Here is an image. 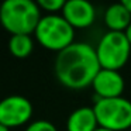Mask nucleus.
I'll list each match as a JSON object with an SVG mask.
<instances>
[{"mask_svg":"<svg viewBox=\"0 0 131 131\" xmlns=\"http://www.w3.org/2000/svg\"><path fill=\"white\" fill-rule=\"evenodd\" d=\"M55 76L65 88L80 90L93 83L102 69L96 48L88 42H73L58 52L54 63Z\"/></svg>","mask_w":131,"mask_h":131,"instance_id":"obj_1","label":"nucleus"},{"mask_svg":"<svg viewBox=\"0 0 131 131\" xmlns=\"http://www.w3.org/2000/svg\"><path fill=\"white\" fill-rule=\"evenodd\" d=\"M40 20V6L32 0H6L0 6V23L12 35H30Z\"/></svg>","mask_w":131,"mask_h":131,"instance_id":"obj_2","label":"nucleus"},{"mask_svg":"<svg viewBox=\"0 0 131 131\" xmlns=\"http://www.w3.org/2000/svg\"><path fill=\"white\" fill-rule=\"evenodd\" d=\"M37 41L49 51L61 52L73 44L75 28L58 14H47L41 17L35 28Z\"/></svg>","mask_w":131,"mask_h":131,"instance_id":"obj_3","label":"nucleus"},{"mask_svg":"<svg viewBox=\"0 0 131 131\" xmlns=\"http://www.w3.org/2000/svg\"><path fill=\"white\" fill-rule=\"evenodd\" d=\"M93 110L99 127L110 131H128L131 128V102L124 97L96 99Z\"/></svg>","mask_w":131,"mask_h":131,"instance_id":"obj_4","label":"nucleus"},{"mask_svg":"<svg viewBox=\"0 0 131 131\" xmlns=\"http://www.w3.org/2000/svg\"><path fill=\"white\" fill-rule=\"evenodd\" d=\"M96 54L102 69L120 71L130 59L131 45L124 32L108 31L100 38Z\"/></svg>","mask_w":131,"mask_h":131,"instance_id":"obj_5","label":"nucleus"},{"mask_svg":"<svg viewBox=\"0 0 131 131\" xmlns=\"http://www.w3.org/2000/svg\"><path fill=\"white\" fill-rule=\"evenodd\" d=\"M32 116V104L27 97L12 94L0 100V124L7 128L26 124Z\"/></svg>","mask_w":131,"mask_h":131,"instance_id":"obj_6","label":"nucleus"},{"mask_svg":"<svg viewBox=\"0 0 131 131\" xmlns=\"http://www.w3.org/2000/svg\"><path fill=\"white\" fill-rule=\"evenodd\" d=\"M92 86L97 99H114V97H121L125 83L123 75L118 71L100 69Z\"/></svg>","mask_w":131,"mask_h":131,"instance_id":"obj_7","label":"nucleus"},{"mask_svg":"<svg viewBox=\"0 0 131 131\" xmlns=\"http://www.w3.org/2000/svg\"><path fill=\"white\" fill-rule=\"evenodd\" d=\"M62 17L73 28H88L94 23L96 9L86 0H68L62 9Z\"/></svg>","mask_w":131,"mask_h":131,"instance_id":"obj_8","label":"nucleus"},{"mask_svg":"<svg viewBox=\"0 0 131 131\" xmlns=\"http://www.w3.org/2000/svg\"><path fill=\"white\" fill-rule=\"evenodd\" d=\"M99 127L93 107L83 106L73 110L66 121V131H94Z\"/></svg>","mask_w":131,"mask_h":131,"instance_id":"obj_9","label":"nucleus"},{"mask_svg":"<svg viewBox=\"0 0 131 131\" xmlns=\"http://www.w3.org/2000/svg\"><path fill=\"white\" fill-rule=\"evenodd\" d=\"M104 23L107 26L108 31H116V32H124L131 24V14L123 2L114 3L107 7L104 12Z\"/></svg>","mask_w":131,"mask_h":131,"instance_id":"obj_10","label":"nucleus"},{"mask_svg":"<svg viewBox=\"0 0 131 131\" xmlns=\"http://www.w3.org/2000/svg\"><path fill=\"white\" fill-rule=\"evenodd\" d=\"M34 41L30 35L17 34L12 35L9 40V49L16 58H27L32 52Z\"/></svg>","mask_w":131,"mask_h":131,"instance_id":"obj_11","label":"nucleus"},{"mask_svg":"<svg viewBox=\"0 0 131 131\" xmlns=\"http://www.w3.org/2000/svg\"><path fill=\"white\" fill-rule=\"evenodd\" d=\"M37 4L40 6V9L49 12L51 14H55L57 12H62L63 6H65V2L63 0H38Z\"/></svg>","mask_w":131,"mask_h":131,"instance_id":"obj_12","label":"nucleus"},{"mask_svg":"<svg viewBox=\"0 0 131 131\" xmlns=\"http://www.w3.org/2000/svg\"><path fill=\"white\" fill-rule=\"evenodd\" d=\"M26 131H58L57 127L48 120H37L27 125Z\"/></svg>","mask_w":131,"mask_h":131,"instance_id":"obj_13","label":"nucleus"},{"mask_svg":"<svg viewBox=\"0 0 131 131\" xmlns=\"http://www.w3.org/2000/svg\"><path fill=\"white\" fill-rule=\"evenodd\" d=\"M124 34H125V37H127L128 42H130V45H131V24L128 26V28L124 31Z\"/></svg>","mask_w":131,"mask_h":131,"instance_id":"obj_14","label":"nucleus"},{"mask_svg":"<svg viewBox=\"0 0 131 131\" xmlns=\"http://www.w3.org/2000/svg\"><path fill=\"white\" fill-rule=\"evenodd\" d=\"M123 4L125 6V9L130 12V14H131V0H123Z\"/></svg>","mask_w":131,"mask_h":131,"instance_id":"obj_15","label":"nucleus"},{"mask_svg":"<svg viewBox=\"0 0 131 131\" xmlns=\"http://www.w3.org/2000/svg\"><path fill=\"white\" fill-rule=\"evenodd\" d=\"M0 131H10V128H7L6 125H3V124H0Z\"/></svg>","mask_w":131,"mask_h":131,"instance_id":"obj_16","label":"nucleus"},{"mask_svg":"<svg viewBox=\"0 0 131 131\" xmlns=\"http://www.w3.org/2000/svg\"><path fill=\"white\" fill-rule=\"evenodd\" d=\"M94 131H110V130H107V128H103V127H97Z\"/></svg>","mask_w":131,"mask_h":131,"instance_id":"obj_17","label":"nucleus"}]
</instances>
